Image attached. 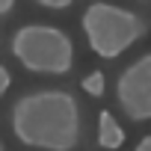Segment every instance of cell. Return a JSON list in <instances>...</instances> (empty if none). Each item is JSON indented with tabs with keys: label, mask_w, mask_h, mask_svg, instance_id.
Masks as SVG:
<instances>
[{
	"label": "cell",
	"mask_w": 151,
	"mask_h": 151,
	"mask_svg": "<svg viewBox=\"0 0 151 151\" xmlns=\"http://www.w3.org/2000/svg\"><path fill=\"white\" fill-rule=\"evenodd\" d=\"M15 136L42 151H74L80 142V110L65 89H39L12 107Z\"/></svg>",
	"instance_id": "cell-1"
},
{
	"label": "cell",
	"mask_w": 151,
	"mask_h": 151,
	"mask_svg": "<svg viewBox=\"0 0 151 151\" xmlns=\"http://www.w3.org/2000/svg\"><path fill=\"white\" fill-rule=\"evenodd\" d=\"M12 56L33 74H68L74 65V42L50 24H24L12 36Z\"/></svg>",
	"instance_id": "cell-2"
},
{
	"label": "cell",
	"mask_w": 151,
	"mask_h": 151,
	"mask_svg": "<svg viewBox=\"0 0 151 151\" xmlns=\"http://www.w3.org/2000/svg\"><path fill=\"white\" fill-rule=\"evenodd\" d=\"M80 24H83V33H86V42H89L92 53H98L104 59L122 56L145 33V24L136 12L122 9L116 3H104V0H95L83 12Z\"/></svg>",
	"instance_id": "cell-3"
},
{
	"label": "cell",
	"mask_w": 151,
	"mask_h": 151,
	"mask_svg": "<svg viewBox=\"0 0 151 151\" xmlns=\"http://www.w3.org/2000/svg\"><path fill=\"white\" fill-rule=\"evenodd\" d=\"M116 98L127 119H133V122L151 119V53L139 56L119 74Z\"/></svg>",
	"instance_id": "cell-4"
},
{
	"label": "cell",
	"mask_w": 151,
	"mask_h": 151,
	"mask_svg": "<svg viewBox=\"0 0 151 151\" xmlns=\"http://www.w3.org/2000/svg\"><path fill=\"white\" fill-rule=\"evenodd\" d=\"M98 142H101V148H110V151L124 145V130L110 110H101V116H98Z\"/></svg>",
	"instance_id": "cell-5"
},
{
	"label": "cell",
	"mask_w": 151,
	"mask_h": 151,
	"mask_svg": "<svg viewBox=\"0 0 151 151\" xmlns=\"http://www.w3.org/2000/svg\"><path fill=\"white\" fill-rule=\"evenodd\" d=\"M83 89L89 92V95H104V74L101 71H92V74H86V80H83Z\"/></svg>",
	"instance_id": "cell-6"
},
{
	"label": "cell",
	"mask_w": 151,
	"mask_h": 151,
	"mask_svg": "<svg viewBox=\"0 0 151 151\" xmlns=\"http://www.w3.org/2000/svg\"><path fill=\"white\" fill-rule=\"evenodd\" d=\"M39 6H45V9H68L74 0H36Z\"/></svg>",
	"instance_id": "cell-7"
},
{
	"label": "cell",
	"mask_w": 151,
	"mask_h": 151,
	"mask_svg": "<svg viewBox=\"0 0 151 151\" xmlns=\"http://www.w3.org/2000/svg\"><path fill=\"white\" fill-rule=\"evenodd\" d=\"M9 83H12V74L6 71V65H0V98L6 95V89H9Z\"/></svg>",
	"instance_id": "cell-8"
},
{
	"label": "cell",
	"mask_w": 151,
	"mask_h": 151,
	"mask_svg": "<svg viewBox=\"0 0 151 151\" xmlns=\"http://www.w3.org/2000/svg\"><path fill=\"white\" fill-rule=\"evenodd\" d=\"M133 151H151V133H148V136H142V139L136 142V148H133Z\"/></svg>",
	"instance_id": "cell-9"
},
{
	"label": "cell",
	"mask_w": 151,
	"mask_h": 151,
	"mask_svg": "<svg viewBox=\"0 0 151 151\" xmlns=\"http://www.w3.org/2000/svg\"><path fill=\"white\" fill-rule=\"evenodd\" d=\"M12 6H15V0H0V18L9 15V12H12Z\"/></svg>",
	"instance_id": "cell-10"
},
{
	"label": "cell",
	"mask_w": 151,
	"mask_h": 151,
	"mask_svg": "<svg viewBox=\"0 0 151 151\" xmlns=\"http://www.w3.org/2000/svg\"><path fill=\"white\" fill-rule=\"evenodd\" d=\"M0 151H3V142H0Z\"/></svg>",
	"instance_id": "cell-11"
}]
</instances>
